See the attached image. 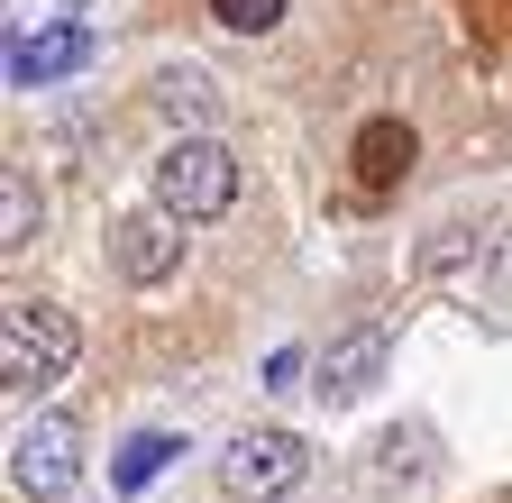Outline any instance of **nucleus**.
<instances>
[{"label":"nucleus","instance_id":"nucleus-1","mask_svg":"<svg viewBox=\"0 0 512 503\" xmlns=\"http://www.w3.org/2000/svg\"><path fill=\"white\" fill-rule=\"evenodd\" d=\"M74 348H83V330H74V311L64 302H10L0 311V385L10 394H46V385H64L74 375Z\"/></svg>","mask_w":512,"mask_h":503},{"label":"nucleus","instance_id":"nucleus-2","mask_svg":"<svg viewBox=\"0 0 512 503\" xmlns=\"http://www.w3.org/2000/svg\"><path fill=\"white\" fill-rule=\"evenodd\" d=\"M156 211H174L183 229H202L220 211H238V156L202 129H183L165 156H156Z\"/></svg>","mask_w":512,"mask_h":503},{"label":"nucleus","instance_id":"nucleus-3","mask_svg":"<svg viewBox=\"0 0 512 503\" xmlns=\"http://www.w3.org/2000/svg\"><path fill=\"white\" fill-rule=\"evenodd\" d=\"M74 476H83V430L64 421V412H37V421L10 430V485L28 503H64Z\"/></svg>","mask_w":512,"mask_h":503},{"label":"nucleus","instance_id":"nucleus-4","mask_svg":"<svg viewBox=\"0 0 512 503\" xmlns=\"http://www.w3.org/2000/svg\"><path fill=\"white\" fill-rule=\"evenodd\" d=\"M311 476V449L293 430H238L229 449H220V485L238 494V503H275V494H293Z\"/></svg>","mask_w":512,"mask_h":503},{"label":"nucleus","instance_id":"nucleus-5","mask_svg":"<svg viewBox=\"0 0 512 503\" xmlns=\"http://www.w3.org/2000/svg\"><path fill=\"white\" fill-rule=\"evenodd\" d=\"M110 266H119V284H165L183 266V220L174 211H128V220H110Z\"/></svg>","mask_w":512,"mask_h":503},{"label":"nucleus","instance_id":"nucleus-6","mask_svg":"<svg viewBox=\"0 0 512 503\" xmlns=\"http://www.w3.org/2000/svg\"><path fill=\"white\" fill-rule=\"evenodd\" d=\"M92 55H101V46H92V28H83V19H55V28H37V37H19V46H10V83H19V92L64 83V74H83Z\"/></svg>","mask_w":512,"mask_h":503},{"label":"nucleus","instance_id":"nucleus-7","mask_svg":"<svg viewBox=\"0 0 512 503\" xmlns=\"http://www.w3.org/2000/svg\"><path fill=\"white\" fill-rule=\"evenodd\" d=\"M384 357H394V339H384V330H348L330 357H320V375H311L320 403H366L375 375H384Z\"/></svg>","mask_w":512,"mask_h":503},{"label":"nucleus","instance_id":"nucleus-8","mask_svg":"<svg viewBox=\"0 0 512 503\" xmlns=\"http://www.w3.org/2000/svg\"><path fill=\"white\" fill-rule=\"evenodd\" d=\"M348 156H357V193H394V183L412 174V156H421V138L403 129V119H366Z\"/></svg>","mask_w":512,"mask_h":503},{"label":"nucleus","instance_id":"nucleus-9","mask_svg":"<svg viewBox=\"0 0 512 503\" xmlns=\"http://www.w3.org/2000/svg\"><path fill=\"white\" fill-rule=\"evenodd\" d=\"M174 458H183V439H174V430H138V439L119 449V467H110V494H138V485H156Z\"/></svg>","mask_w":512,"mask_h":503},{"label":"nucleus","instance_id":"nucleus-10","mask_svg":"<svg viewBox=\"0 0 512 503\" xmlns=\"http://www.w3.org/2000/svg\"><path fill=\"white\" fill-rule=\"evenodd\" d=\"M28 238H37V193H28V174H0V247L19 257Z\"/></svg>","mask_w":512,"mask_h":503},{"label":"nucleus","instance_id":"nucleus-11","mask_svg":"<svg viewBox=\"0 0 512 503\" xmlns=\"http://www.w3.org/2000/svg\"><path fill=\"white\" fill-rule=\"evenodd\" d=\"M156 101H165V119H211V74L174 65V74H156Z\"/></svg>","mask_w":512,"mask_h":503},{"label":"nucleus","instance_id":"nucleus-12","mask_svg":"<svg viewBox=\"0 0 512 503\" xmlns=\"http://www.w3.org/2000/svg\"><path fill=\"white\" fill-rule=\"evenodd\" d=\"M211 19H220L229 37H275V28H284V0H211Z\"/></svg>","mask_w":512,"mask_h":503},{"label":"nucleus","instance_id":"nucleus-13","mask_svg":"<svg viewBox=\"0 0 512 503\" xmlns=\"http://www.w3.org/2000/svg\"><path fill=\"white\" fill-rule=\"evenodd\" d=\"M266 385H275V394L302 385V348H275V357H266Z\"/></svg>","mask_w":512,"mask_h":503}]
</instances>
